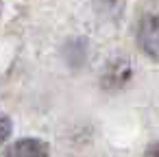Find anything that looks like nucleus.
Listing matches in <instances>:
<instances>
[{"label":"nucleus","mask_w":159,"mask_h":157,"mask_svg":"<svg viewBox=\"0 0 159 157\" xmlns=\"http://www.w3.org/2000/svg\"><path fill=\"white\" fill-rule=\"evenodd\" d=\"M144 157H159V144H152V146L144 153Z\"/></svg>","instance_id":"obj_4"},{"label":"nucleus","mask_w":159,"mask_h":157,"mask_svg":"<svg viewBox=\"0 0 159 157\" xmlns=\"http://www.w3.org/2000/svg\"><path fill=\"white\" fill-rule=\"evenodd\" d=\"M137 46L150 59L159 61V11L146 13L137 24Z\"/></svg>","instance_id":"obj_1"},{"label":"nucleus","mask_w":159,"mask_h":157,"mask_svg":"<svg viewBox=\"0 0 159 157\" xmlns=\"http://www.w3.org/2000/svg\"><path fill=\"white\" fill-rule=\"evenodd\" d=\"M9 135H11V120L5 113H0V144H5Z\"/></svg>","instance_id":"obj_3"},{"label":"nucleus","mask_w":159,"mask_h":157,"mask_svg":"<svg viewBox=\"0 0 159 157\" xmlns=\"http://www.w3.org/2000/svg\"><path fill=\"white\" fill-rule=\"evenodd\" d=\"M5 157H50V148L46 142L37 137H24L11 144L5 153Z\"/></svg>","instance_id":"obj_2"}]
</instances>
